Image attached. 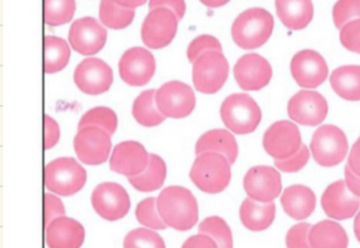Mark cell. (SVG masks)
<instances>
[{"mask_svg": "<svg viewBox=\"0 0 360 248\" xmlns=\"http://www.w3.org/2000/svg\"><path fill=\"white\" fill-rule=\"evenodd\" d=\"M160 216L167 227L178 231L193 228L199 220V207L195 195L182 186H169L158 197Z\"/></svg>", "mask_w": 360, "mask_h": 248, "instance_id": "6da1fadb", "label": "cell"}, {"mask_svg": "<svg viewBox=\"0 0 360 248\" xmlns=\"http://www.w3.org/2000/svg\"><path fill=\"white\" fill-rule=\"evenodd\" d=\"M273 15L262 8L242 12L231 26V37L238 47L255 50L264 45L273 34Z\"/></svg>", "mask_w": 360, "mask_h": 248, "instance_id": "7a4b0ae2", "label": "cell"}, {"mask_svg": "<svg viewBox=\"0 0 360 248\" xmlns=\"http://www.w3.org/2000/svg\"><path fill=\"white\" fill-rule=\"evenodd\" d=\"M189 176L203 192H222L231 183V164L221 153H202L193 162Z\"/></svg>", "mask_w": 360, "mask_h": 248, "instance_id": "3957f363", "label": "cell"}, {"mask_svg": "<svg viewBox=\"0 0 360 248\" xmlns=\"http://www.w3.org/2000/svg\"><path fill=\"white\" fill-rule=\"evenodd\" d=\"M224 125L236 134H248L258 128L262 119L256 100L245 93H235L225 98L220 109Z\"/></svg>", "mask_w": 360, "mask_h": 248, "instance_id": "277c9868", "label": "cell"}, {"mask_svg": "<svg viewBox=\"0 0 360 248\" xmlns=\"http://www.w3.org/2000/svg\"><path fill=\"white\" fill-rule=\"evenodd\" d=\"M87 182V172L73 157H60L46 166L45 185L62 197L79 192Z\"/></svg>", "mask_w": 360, "mask_h": 248, "instance_id": "5b68a950", "label": "cell"}, {"mask_svg": "<svg viewBox=\"0 0 360 248\" xmlns=\"http://www.w3.org/2000/svg\"><path fill=\"white\" fill-rule=\"evenodd\" d=\"M309 147L318 165L334 167L347 157L349 143L340 128L334 125H323L314 132Z\"/></svg>", "mask_w": 360, "mask_h": 248, "instance_id": "8992f818", "label": "cell"}, {"mask_svg": "<svg viewBox=\"0 0 360 248\" xmlns=\"http://www.w3.org/2000/svg\"><path fill=\"white\" fill-rule=\"evenodd\" d=\"M229 73V62L222 52H207L193 63V85L201 93H217L226 83Z\"/></svg>", "mask_w": 360, "mask_h": 248, "instance_id": "52a82bcc", "label": "cell"}, {"mask_svg": "<svg viewBox=\"0 0 360 248\" xmlns=\"http://www.w3.org/2000/svg\"><path fill=\"white\" fill-rule=\"evenodd\" d=\"M155 103L164 117L184 119L195 110V92L182 81H168L158 90Z\"/></svg>", "mask_w": 360, "mask_h": 248, "instance_id": "ba28073f", "label": "cell"}, {"mask_svg": "<svg viewBox=\"0 0 360 248\" xmlns=\"http://www.w3.org/2000/svg\"><path fill=\"white\" fill-rule=\"evenodd\" d=\"M178 20L174 12L166 8L150 10L141 31L143 43L150 49L167 47L176 37Z\"/></svg>", "mask_w": 360, "mask_h": 248, "instance_id": "9c48e42d", "label": "cell"}, {"mask_svg": "<svg viewBox=\"0 0 360 248\" xmlns=\"http://www.w3.org/2000/svg\"><path fill=\"white\" fill-rule=\"evenodd\" d=\"M77 157L87 165H101L110 155L111 136L102 128L88 126L79 129L75 138Z\"/></svg>", "mask_w": 360, "mask_h": 248, "instance_id": "30bf717a", "label": "cell"}, {"mask_svg": "<svg viewBox=\"0 0 360 248\" xmlns=\"http://www.w3.org/2000/svg\"><path fill=\"white\" fill-rule=\"evenodd\" d=\"M91 203L96 214L110 222L124 218L131 205L125 188L112 182L98 185L92 192Z\"/></svg>", "mask_w": 360, "mask_h": 248, "instance_id": "8fae6325", "label": "cell"}, {"mask_svg": "<svg viewBox=\"0 0 360 248\" xmlns=\"http://www.w3.org/2000/svg\"><path fill=\"white\" fill-rule=\"evenodd\" d=\"M302 146L300 131L290 121H279L271 126L263 136V147L275 159H284L298 152Z\"/></svg>", "mask_w": 360, "mask_h": 248, "instance_id": "7c38bea8", "label": "cell"}, {"mask_svg": "<svg viewBox=\"0 0 360 248\" xmlns=\"http://www.w3.org/2000/svg\"><path fill=\"white\" fill-rule=\"evenodd\" d=\"M328 102L315 91L302 90L295 94L288 105V117L302 126L319 125L328 115Z\"/></svg>", "mask_w": 360, "mask_h": 248, "instance_id": "4fadbf2b", "label": "cell"}, {"mask_svg": "<svg viewBox=\"0 0 360 248\" xmlns=\"http://www.w3.org/2000/svg\"><path fill=\"white\" fill-rule=\"evenodd\" d=\"M243 187L250 199L260 203H271L281 193V176L275 168L256 166L246 172Z\"/></svg>", "mask_w": 360, "mask_h": 248, "instance_id": "5bb4252c", "label": "cell"}, {"mask_svg": "<svg viewBox=\"0 0 360 248\" xmlns=\"http://www.w3.org/2000/svg\"><path fill=\"white\" fill-rule=\"evenodd\" d=\"M290 72L300 87L315 89L326 81L328 74V64L318 52L302 50L292 58Z\"/></svg>", "mask_w": 360, "mask_h": 248, "instance_id": "9a60e30c", "label": "cell"}, {"mask_svg": "<svg viewBox=\"0 0 360 248\" xmlns=\"http://www.w3.org/2000/svg\"><path fill=\"white\" fill-rule=\"evenodd\" d=\"M120 75L127 85L142 87L147 85L155 72V60L144 48L127 50L122 56L119 64Z\"/></svg>", "mask_w": 360, "mask_h": 248, "instance_id": "2e32d148", "label": "cell"}, {"mask_svg": "<svg viewBox=\"0 0 360 248\" xmlns=\"http://www.w3.org/2000/svg\"><path fill=\"white\" fill-rule=\"evenodd\" d=\"M75 83L84 93L100 96L112 85V69L102 60L87 58L75 69Z\"/></svg>", "mask_w": 360, "mask_h": 248, "instance_id": "e0dca14e", "label": "cell"}, {"mask_svg": "<svg viewBox=\"0 0 360 248\" xmlns=\"http://www.w3.org/2000/svg\"><path fill=\"white\" fill-rule=\"evenodd\" d=\"M233 75L242 90L258 91L269 85L273 77V69L264 58L250 53L238 60Z\"/></svg>", "mask_w": 360, "mask_h": 248, "instance_id": "ac0fdd59", "label": "cell"}, {"mask_svg": "<svg viewBox=\"0 0 360 248\" xmlns=\"http://www.w3.org/2000/svg\"><path fill=\"white\" fill-rule=\"evenodd\" d=\"M107 31L94 18H84L73 22L69 31V43L82 56H94L104 48Z\"/></svg>", "mask_w": 360, "mask_h": 248, "instance_id": "d6986e66", "label": "cell"}, {"mask_svg": "<svg viewBox=\"0 0 360 248\" xmlns=\"http://www.w3.org/2000/svg\"><path fill=\"white\" fill-rule=\"evenodd\" d=\"M321 206L330 218L339 221L347 220L357 214L360 207V197L349 190L345 181H337L324 191Z\"/></svg>", "mask_w": 360, "mask_h": 248, "instance_id": "ffe728a7", "label": "cell"}, {"mask_svg": "<svg viewBox=\"0 0 360 248\" xmlns=\"http://www.w3.org/2000/svg\"><path fill=\"white\" fill-rule=\"evenodd\" d=\"M145 147L139 142L127 141L115 146L110 159V169L128 178L142 174L149 164Z\"/></svg>", "mask_w": 360, "mask_h": 248, "instance_id": "44dd1931", "label": "cell"}, {"mask_svg": "<svg viewBox=\"0 0 360 248\" xmlns=\"http://www.w3.org/2000/svg\"><path fill=\"white\" fill-rule=\"evenodd\" d=\"M85 228L75 218L60 216L46 227V243L49 248H81Z\"/></svg>", "mask_w": 360, "mask_h": 248, "instance_id": "7402d4cb", "label": "cell"}, {"mask_svg": "<svg viewBox=\"0 0 360 248\" xmlns=\"http://www.w3.org/2000/svg\"><path fill=\"white\" fill-rule=\"evenodd\" d=\"M281 205L284 211L294 220L309 218L316 207V195L309 187L292 185L284 189L281 195Z\"/></svg>", "mask_w": 360, "mask_h": 248, "instance_id": "603a6c76", "label": "cell"}, {"mask_svg": "<svg viewBox=\"0 0 360 248\" xmlns=\"http://www.w3.org/2000/svg\"><path fill=\"white\" fill-rule=\"evenodd\" d=\"M275 5L280 22L290 30H302L313 20L311 0H276Z\"/></svg>", "mask_w": 360, "mask_h": 248, "instance_id": "cb8c5ba5", "label": "cell"}, {"mask_svg": "<svg viewBox=\"0 0 360 248\" xmlns=\"http://www.w3.org/2000/svg\"><path fill=\"white\" fill-rule=\"evenodd\" d=\"M205 152L221 153L231 162L235 163L239 153L235 136L224 129H214L204 133L195 145V155Z\"/></svg>", "mask_w": 360, "mask_h": 248, "instance_id": "d4e9b609", "label": "cell"}, {"mask_svg": "<svg viewBox=\"0 0 360 248\" xmlns=\"http://www.w3.org/2000/svg\"><path fill=\"white\" fill-rule=\"evenodd\" d=\"M276 218V206L271 203H260L248 197L240 207L242 224L252 231H263L273 224Z\"/></svg>", "mask_w": 360, "mask_h": 248, "instance_id": "484cf974", "label": "cell"}, {"mask_svg": "<svg viewBox=\"0 0 360 248\" xmlns=\"http://www.w3.org/2000/svg\"><path fill=\"white\" fill-rule=\"evenodd\" d=\"M309 243L311 248H347L349 237L339 223L324 220L311 226Z\"/></svg>", "mask_w": 360, "mask_h": 248, "instance_id": "4316f807", "label": "cell"}, {"mask_svg": "<svg viewBox=\"0 0 360 248\" xmlns=\"http://www.w3.org/2000/svg\"><path fill=\"white\" fill-rule=\"evenodd\" d=\"M330 86L337 96L349 102L360 100V67L342 66L333 71Z\"/></svg>", "mask_w": 360, "mask_h": 248, "instance_id": "83f0119b", "label": "cell"}, {"mask_svg": "<svg viewBox=\"0 0 360 248\" xmlns=\"http://www.w3.org/2000/svg\"><path fill=\"white\" fill-rule=\"evenodd\" d=\"M166 178V164L157 155H150L146 169L138 176L129 178V183L142 192L155 191L163 186Z\"/></svg>", "mask_w": 360, "mask_h": 248, "instance_id": "f1b7e54d", "label": "cell"}, {"mask_svg": "<svg viewBox=\"0 0 360 248\" xmlns=\"http://www.w3.org/2000/svg\"><path fill=\"white\" fill-rule=\"evenodd\" d=\"M155 90H147L142 92L134 100L132 106V115L140 125L144 127H155L165 121L155 103Z\"/></svg>", "mask_w": 360, "mask_h": 248, "instance_id": "f546056e", "label": "cell"}, {"mask_svg": "<svg viewBox=\"0 0 360 248\" xmlns=\"http://www.w3.org/2000/svg\"><path fill=\"white\" fill-rule=\"evenodd\" d=\"M71 51L64 39L56 37H45V72H60L70 60Z\"/></svg>", "mask_w": 360, "mask_h": 248, "instance_id": "4dcf8cb0", "label": "cell"}, {"mask_svg": "<svg viewBox=\"0 0 360 248\" xmlns=\"http://www.w3.org/2000/svg\"><path fill=\"white\" fill-rule=\"evenodd\" d=\"M136 11L117 5L115 0H102L100 5V20L104 26L113 30L127 28L134 22Z\"/></svg>", "mask_w": 360, "mask_h": 248, "instance_id": "1f68e13d", "label": "cell"}, {"mask_svg": "<svg viewBox=\"0 0 360 248\" xmlns=\"http://www.w3.org/2000/svg\"><path fill=\"white\" fill-rule=\"evenodd\" d=\"M75 9V0H45V22L51 27L64 26L72 20Z\"/></svg>", "mask_w": 360, "mask_h": 248, "instance_id": "d6a6232c", "label": "cell"}, {"mask_svg": "<svg viewBox=\"0 0 360 248\" xmlns=\"http://www.w3.org/2000/svg\"><path fill=\"white\" fill-rule=\"evenodd\" d=\"M199 233L212 237L219 248H233V233L229 224L220 216L206 218L199 225Z\"/></svg>", "mask_w": 360, "mask_h": 248, "instance_id": "836d02e7", "label": "cell"}, {"mask_svg": "<svg viewBox=\"0 0 360 248\" xmlns=\"http://www.w3.org/2000/svg\"><path fill=\"white\" fill-rule=\"evenodd\" d=\"M88 126L102 128L110 136L115 134L117 128V117L112 109L107 107H96L86 112L79 123V129Z\"/></svg>", "mask_w": 360, "mask_h": 248, "instance_id": "e575fe53", "label": "cell"}, {"mask_svg": "<svg viewBox=\"0 0 360 248\" xmlns=\"http://www.w3.org/2000/svg\"><path fill=\"white\" fill-rule=\"evenodd\" d=\"M136 216L140 224L155 229V230H163L167 225L162 220L158 209V199L155 197H147L143 200L136 206Z\"/></svg>", "mask_w": 360, "mask_h": 248, "instance_id": "d590c367", "label": "cell"}, {"mask_svg": "<svg viewBox=\"0 0 360 248\" xmlns=\"http://www.w3.org/2000/svg\"><path fill=\"white\" fill-rule=\"evenodd\" d=\"M124 248H166L163 237L146 228L130 231L124 240Z\"/></svg>", "mask_w": 360, "mask_h": 248, "instance_id": "8d00e7d4", "label": "cell"}, {"mask_svg": "<svg viewBox=\"0 0 360 248\" xmlns=\"http://www.w3.org/2000/svg\"><path fill=\"white\" fill-rule=\"evenodd\" d=\"M360 20V0H338L333 8V20L341 30L352 20Z\"/></svg>", "mask_w": 360, "mask_h": 248, "instance_id": "74e56055", "label": "cell"}, {"mask_svg": "<svg viewBox=\"0 0 360 248\" xmlns=\"http://www.w3.org/2000/svg\"><path fill=\"white\" fill-rule=\"evenodd\" d=\"M210 51L222 52L220 41L212 35H201L189 44L187 58L189 62L193 64L200 56Z\"/></svg>", "mask_w": 360, "mask_h": 248, "instance_id": "f35d334b", "label": "cell"}, {"mask_svg": "<svg viewBox=\"0 0 360 248\" xmlns=\"http://www.w3.org/2000/svg\"><path fill=\"white\" fill-rule=\"evenodd\" d=\"M313 225L309 223H298L288 230L286 235V247L288 248H311L309 243V231Z\"/></svg>", "mask_w": 360, "mask_h": 248, "instance_id": "ab89813d", "label": "cell"}, {"mask_svg": "<svg viewBox=\"0 0 360 248\" xmlns=\"http://www.w3.org/2000/svg\"><path fill=\"white\" fill-rule=\"evenodd\" d=\"M309 155H309V150L307 145L302 144L298 152L295 153L292 157L284 159H275V166L280 171L292 174V172L299 171L307 165L309 159Z\"/></svg>", "mask_w": 360, "mask_h": 248, "instance_id": "60d3db41", "label": "cell"}, {"mask_svg": "<svg viewBox=\"0 0 360 248\" xmlns=\"http://www.w3.org/2000/svg\"><path fill=\"white\" fill-rule=\"evenodd\" d=\"M341 45L354 53H360V20H352L340 30Z\"/></svg>", "mask_w": 360, "mask_h": 248, "instance_id": "b9f144b4", "label": "cell"}, {"mask_svg": "<svg viewBox=\"0 0 360 248\" xmlns=\"http://www.w3.org/2000/svg\"><path fill=\"white\" fill-rule=\"evenodd\" d=\"M66 209L62 200L56 195L46 193L45 195V226L47 227L56 218L65 216Z\"/></svg>", "mask_w": 360, "mask_h": 248, "instance_id": "7bdbcfd3", "label": "cell"}, {"mask_svg": "<svg viewBox=\"0 0 360 248\" xmlns=\"http://www.w3.org/2000/svg\"><path fill=\"white\" fill-rule=\"evenodd\" d=\"M157 8H166L174 12L179 20L184 18L186 12V3L185 0H150L149 1V9L153 10Z\"/></svg>", "mask_w": 360, "mask_h": 248, "instance_id": "ee69618b", "label": "cell"}, {"mask_svg": "<svg viewBox=\"0 0 360 248\" xmlns=\"http://www.w3.org/2000/svg\"><path fill=\"white\" fill-rule=\"evenodd\" d=\"M60 138V130L58 124L49 115H45V149L53 148Z\"/></svg>", "mask_w": 360, "mask_h": 248, "instance_id": "f6af8a7d", "label": "cell"}, {"mask_svg": "<svg viewBox=\"0 0 360 248\" xmlns=\"http://www.w3.org/2000/svg\"><path fill=\"white\" fill-rule=\"evenodd\" d=\"M182 248H219L216 241L210 235L200 233L188 237L183 244Z\"/></svg>", "mask_w": 360, "mask_h": 248, "instance_id": "bcb514c9", "label": "cell"}, {"mask_svg": "<svg viewBox=\"0 0 360 248\" xmlns=\"http://www.w3.org/2000/svg\"><path fill=\"white\" fill-rule=\"evenodd\" d=\"M345 183H347V188L353 195L360 197V176L354 174L353 170L345 166Z\"/></svg>", "mask_w": 360, "mask_h": 248, "instance_id": "7dc6e473", "label": "cell"}, {"mask_svg": "<svg viewBox=\"0 0 360 248\" xmlns=\"http://www.w3.org/2000/svg\"><path fill=\"white\" fill-rule=\"evenodd\" d=\"M347 166L353 170L354 174L360 176V138L352 147L347 159Z\"/></svg>", "mask_w": 360, "mask_h": 248, "instance_id": "c3c4849f", "label": "cell"}, {"mask_svg": "<svg viewBox=\"0 0 360 248\" xmlns=\"http://www.w3.org/2000/svg\"><path fill=\"white\" fill-rule=\"evenodd\" d=\"M115 1L117 5L122 6V7L134 10L144 5L147 0H115Z\"/></svg>", "mask_w": 360, "mask_h": 248, "instance_id": "681fc988", "label": "cell"}, {"mask_svg": "<svg viewBox=\"0 0 360 248\" xmlns=\"http://www.w3.org/2000/svg\"><path fill=\"white\" fill-rule=\"evenodd\" d=\"M206 7L216 9V8L223 7V6L229 4L231 0H200Z\"/></svg>", "mask_w": 360, "mask_h": 248, "instance_id": "f907efd6", "label": "cell"}, {"mask_svg": "<svg viewBox=\"0 0 360 248\" xmlns=\"http://www.w3.org/2000/svg\"><path fill=\"white\" fill-rule=\"evenodd\" d=\"M354 233H355L356 237L360 243V210L356 214L355 221H354Z\"/></svg>", "mask_w": 360, "mask_h": 248, "instance_id": "816d5d0a", "label": "cell"}]
</instances>
